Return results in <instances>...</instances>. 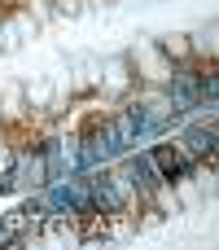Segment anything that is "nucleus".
<instances>
[{
  "label": "nucleus",
  "mask_w": 219,
  "mask_h": 250,
  "mask_svg": "<svg viewBox=\"0 0 219 250\" xmlns=\"http://www.w3.org/2000/svg\"><path fill=\"white\" fill-rule=\"evenodd\" d=\"M211 145H215V132H189L184 136V149L189 154H211Z\"/></svg>",
  "instance_id": "obj_1"
}]
</instances>
